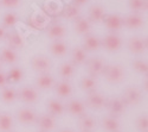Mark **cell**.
Returning a JSON list of instances; mask_svg holds the SVG:
<instances>
[{
    "label": "cell",
    "instance_id": "1",
    "mask_svg": "<svg viewBox=\"0 0 148 132\" xmlns=\"http://www.w3.org/2000/svg\"><path fill=\"white\" fill-rule=\"evenodd\" d=\"M102 76L109 85H121L127 79V70L121 63H109L106 66Z\"/></svg>",
    "mask_w": 148,
    "mask_h": 132
},
{
    "label": "cell",
    "instance_id": "2",
    "mask_svg": "<svg viewBox=\"0 0 148 132\" xmlns=\"http://www.w3.org/2000/svg\"><path fill=\"white\" fill-rule=\"evenodd\" d=\"M30 64L37 74L50 73L52 69V59L45 54H36L31 57Z\"/></svg>",
    "mask_w": 148,
    "mask_h": 132
},
{
    "label": "cell",
    "instance_id": "3",
    "mask_svg": "<svg viewBox=\"0 0 148 132\" xmlns=\"http://www.w3.org/2000/svg\"><path fill=\"white\" fill-rule=\"evenodd\" d=\"M142 91L138 86H128L123 89L121 94V99L123 100L127 107L138 106L142 100Z\"/></svg>",
    "mask_w": 148,
    "mask_h": 132
},
{
    "label": "cell",
    "instance_id": "4",
    "mask_svg": "<svg viewBox=\"0 0 148 132\" xmlns=\"http://www.w3.org/2000/svg\"><path fill=\"white\" fill-rule=\"evenodd\" d=\"M148 42L146 36H132L127 41V49L134 56H141L146 54Z\"/></svg>",
    "mask_w": 148,
    "mask_h": 132
},
{
    "label": "cell",
    "instance_id": "5",
    "mask_svg": "<svg viewBox=\"0 0 148 132\" xmlns=\"http://www.w3.org/2000/svg\"><path fill=\"white\" fill-rule=\"evenodd\" d=\"M106 102H107L106 95L101 92H97V91L87 93V97H85V99H84L85 107L92 110V111L103 110L104 106H106Z\"/></svg>",
    "mask_w": 148,
    "mask_h": 132
},
{
    "label": "cell",
    "instance_id": "6",
    "mask_svg": "<svg viewBox=\"0 0 148 132\" xmlns=\"http://www.w3.org/2000/svg\"><path fill=\"white\" fill-rule=\"evenodd\" d=\"M84 66L89 75L98 77V76H102L107 63L104 61V58L101 56H91V57H88Z\"/></svg>",
    "mask_w": 148,
    "mask_h": 132
},
{
    "label": "cell",
    "instance_id": "7",
    "mask_svg": "<svg viewBox=\"0 0 148 132\" xmlns=\"http://www.w3.org/2000/svg\"><path fill=\"white\" fill-rule=\"evenodd\" d=\"M17 94H18V100L26 105H34L39 100L38 89L30 85H25L17 89Z\"/></svg>",
    "mask_w": 148,
    "mask_h": 132
},
{
    "label": "cell",
    "instance_id": "8",
    "mask_svg": "<svg viewBox=\"0 0 148 132\" xmlns=\"http://www.w3.org/2000/svg\"><path fill=\"white\" fill-rule=\"evenodd\" d=\"M38 131L40 132H53L57 127V118L46 113L37 115V120L34 123Z\"/></svg>",
    "mask_w": 148,
    "mask_h": 132
},
{
    "label": "cell",
    "instance_id": "9",
    "mask_svg": "<svg viewBox=\"0 0 148 132\" xmlns=\"http://www.w3.org/2000/svg\"><path fill=\"white\" fill-rule=\"evenodd\" d=\"M37 115V112L31 107H21L16 112V120L23 126H30L34 125Z\"/></svg>",
    "mask_w": 148,
    "mask_h": 132
},
{
    "label": "cell",
    "instance_id": "10",
    "mask_svg": "<svg viewBox=\"0 0 148 132\" xmlns=\"http://www.w3.org/2000/svg\"><path fill=\"white\" fill-rule=\"evenodd\" d=\"M102 48L108 53H117L122 48V39L117 33L110 32L102 38Z\"/></svg>",
    "mask_w": 148,
    "mask_h": 132
},
{
    "label": "cell",
    "instance_id": "11",
    "mask_svg": "<svg viewBox=\"0 0 148 132\" xmlns=\"http://www.w3.org/2000/svg\"><path fill=\"white\" fill-rule=\"evenodd\" d=\"M104 109H107V111L110 115L119 118L120 115H122L126 112L127 106L125 105V102H123V100L121 99V97H115V98L107 99Z\"/></svg>",
    "mask_w": 148,
    "mask_h": 132
},
{
    "label": "cell",
    "instance_id": "12",
    "mask_svg": "<svg viewBox=\"0 0 148 132\" xmlns=\"http://www.w3.org/2000/svg\"><path fill=\"white\" fill-rule=\"evenodd\" d=\"M102 23L110 32H119L123 28V17L117 13H108L104 16Z\"/></svg>",
    "mask_w": 148,
    "mask_h": 132
},
{
    "label": "cell",
    "instance_id": "13",
    "mask_svg": "<svg viewBox=\"0 0 148 132\" xmlns=\"http://www.w3.org/2000/svg\"><path fill=\"white\" fill-rule=\"evenodd\" d=\"M56 83V80L53 77V75L51 73H43V74H38L34 80V85L37 89L40 91H49L52 89Z\"/></svg>",
    "mask_w": 148,
    "mask_h": 132
},
{
    "label": "cell",
    "instance_id": "14",
    "mask_svg": "<svg viewBox=\"0 0 148 132\" xmlns=\"http://www.w3.org/2000/svg\"><path fill=\"white\" fill-rule=\"evenodd\" d=\"M83 37V48L87 53H96L102 48V38L98 36L89 33Z\"/></svg>",
    "mask_w": 148,
    "mask_h": 132
},
{
    "label": "cell",
    "instance_id": "15",
    "mask_svg": "<svg viewBox=\"0 0 148 132\" xmlns=\"http://www.w3.org/2000/svg\"><path fill=\"white\" fill-rule=\"evenodd\" d=\"M53 91H55V94L57 95L58 99H68L73 93L71 82L66 81V80H60V81L56 82L53 86Z\"/></svg>",
    "mask_w": 148,
    "mask_h": 132
},
{
    "label": "cell",
    "instance_id": "16",
    "mask_svg": "<svg viewBox=\"0 0 148 132\" xmlns=\"http://www.w3.org/2000/svg\"><path fill=\"white\" fill-rule=\"evenodd\" d=\"M72 28H73L75 33H77L79 36L89 35L91 31V21L88 18L79 16L72 20Z\"/></svg>",
    "mask_w": 148,
    "mask_h": 132
},
{
    "label": "cell",
    "instance_id": "17",
    "mask_svg": "<svg viewBox=\"0 0 148 132\" xmlns=\"http://www.w3.org/2000/svg\"><path fill=\"white\" fill-rule=\"evenodd\" d=\"M78 129L79 131H85V132H94L97 129V120L96 118L91 114L84 113L81 117H78Z\"/></svg>",
    "mask_w": 148,
    "mask_h": 132
},
{
    "label": "cell",
    "instance_id": "18",
    "mask_svg": "<svg viewBox=\"0 0 148 132\" xmlns=\"http://www.w3.org/2000/svg\"><path fill=\"white\" fill-rule=\"evenodd\" d=\"M65 111H68V113L72 117H81L82 114L87 113V107L84 105L83 100L79 99H71L70 101H68V104L65 105Z\"/></svg>",
    "mask_w": 148,
    "mask_h": 132
},
{
    "label": "cell",
    "instance_id": "19",
    "mask_svg": "<svg viewBox=\"0 0 148 132\" xmlns=\"http://www.w3.org/2000/svg\"><path fill=\"white\" fill-rule=\"evenodd\" d=\"M145 25V19L141 13H129L123 18V26H126L128 30H138Z\"/></svg>",
    "mask_w": 148,
    "mask_h": 132
},
{
    "label": "cell",
    "instance_id": "20",
    "mask_svg": "<svg viewBox=\"0 0 148 132\" xmlns=\"http://www.w3.org/2000/svg\"><path fill=\"white\" fill-rule=\"evenodd\" d=\"M6 75H7L8 86H14L24 80L25 73H24V69L21 67L16 64V66H11V68L6 71Z\"/></svg>",
    "mask_w": 148,
    "mask_h": 132
},
{
    "label": "cell",
    "instance_id": "21",
    "mask_svg": "<svg viewBox=\"0 0 148 132\" xmlns=\"http://www.w3.org/2000/svg\"><path fill=\"white\" fill-rule=\"evenodd\" d=\"M70 57H71V63L77 67V66H84V63L88 59V53L84 50L83 46H75L72 48L70 51Z\"/></svg>",
    "mask_w": 148,
    "mask_h": 132
},
{
    "label": "cell",
    "instance_id": "22",
    "mask_svg": "<svg viewBox=\"0 0 148 132\" xmlns=\"http://www.w3.org/2000/svg\"><path fill=\"white\" fill-rule=\"evenodd\" d=\"M49 51L55 57H64L69 53V45L63 39L52 41L49 45Z\"/></svg>",
    "mask_w": 148,
    "mask_h": 132
},
{
    "label": "cell",
    "instance_id": "23",
    "mask_svg": "<svg viewBox=\"0 0 148 132\" xmlns=\"http://www.w3.org/2000/svg\"><path fill=\"white\" fill-rule=\"evenodd\" d=\"M0 58L4 63V66H16L18 62V53L17 50L12 49L10 46H4L1 51H0Z\"/></svg>",
    "mask_w": 148,
    "mask_h": 132
},
{
    "label": "cell",
    "instance_id": "24",
    "mask_svg": "<svg viewBox=\"0 0 148 132\" xmlns=\"http://www.w3.org/2000/svg\"><path fill=\"white\" fill-rule=\"evenodd\" d=\"M46 111L53 117H60L65 112V105L59 99H50L46 101Z\"/></svg>",
    "mask_w": 148,
    "mask_h": 132
},
{
    "label": "cell",
    "instance_id": "25",
    "mask_svg": "<svg viewBox=\"0 0 148 132\" xmlns=\"http://www.w3.org/2000/svg\"><path fill=\"white\" fill-rule=\"evenodd\" d=\"M66 28L62 24H52L51 26H49L46 30V36L51 41H58L63 39L66 36Z\"/></svg>",
    "mask_w": 148,
    "mask_h": 132
},
{
    "label": "cell",
    "instance_id": "26",
    "mask_svg": "<svg viewBox=\"0 0 148 132\" xmlns=\"http://www.w3.org/2000/svg\"><path fill=\"white\" fill-rule=\"evenodd\" d=\"M17 100H18V94H17V89L13 86H6L0 89V101L1 102L6 105H11L14 104Z\"/></svg>",
    "mask_w": 148,
    "mask_h": 132
},
{
    "label": "cell",
    "instance_id": "27",
    "mask_svg": "<svg viewBox=\"0 0 148 132\" xmlns=\"http://www.w3.org/2000/svg\"><path fill=\"white\" fill-rule=\"evenodd\" d=\"M102 129L106 132H119L120 131V122H119V118L113 117V115H104L102 117L101 122H100Z\"/></svg>",
    "mask_w": 148,
    "mask_h": 132
},
{
    "label": "cell",
    "instance_id": "28",
    "mask_svg": "<svg viewBox=\"0 0 148 132\" xmlns=\"http://www.w3.org/2000/svg\"><path fill=\"white\" fill-rule=\"evenodd\" d=\"M4 41L7 43V46L12 48V49H14V50L21 49L24 46V41L21 38V36L17 31H7Z\"/></svg>",
    "mask_w": 148,
    "mask_h": 132
},
{
    "label": "cell",
    "instance_id": "29",
    "mask_svg": "<svg viewBox=\"0 0 148 132\" xmlns=\"http://www.w3.org/2000/svg\"><path fill=\"white\" fill-rule=\"evenodd\" d=\"M106 10L102 5L95 4L92 6L89 7V12H88V19L91 23H102L104 16H106Z\"/></svg>",
    "mask_w": 148,
    "mask_h": 132
},
{
    "label": "cell",
    "instance_id": "30",
    "mask_svg": "<svg viewBox=\"0 0 148 132\" xmlns=\"http://www.w3.org/2000/svg\"><path fill=\"white\" fill-rule=\"evenodd\" d=\"M97 86H98V80L95 76L91 75H85L79 81V87L84 93H90L94 91H97Z\"/></svg>",
    "mask_w": 148,
    "mask_h": 132
},
{
    "label": "cell",
    "instance_id": "31",
    "mask_svg": "<svg viewBox=\"0 0 148 132\" xmlns=\"http://www.w3.org/2000/svg\"><path fill=\"white\" fill-rule=\"evenodd\" d=\"M14 127V118L10 112H0V132H12Z\"/></svg>",
    "mask_w": 148,
    "mask_h": 132
},
{
    "label": "cell",
    "instance_id": "32",
    "mask_svg": "<svg viewBox=\"0 0 148 132\" xmlns=\"http://www.w3.org/2000/svg\"><path fill=\"white\" fill-rule=\"evenodd\" d=\"M75 70H76V67L71 62H63L58 68V74L62 80L70 81L73 77V75H75Z\"/></svg>",
    "mask_w": 148,
    "mask_h": 132
},
{
    "label": "cell",
    "instance_id": "33",
    "mask_svg": "<svg viewBox=\"0 0 148 132\" xmlns=\"http://www.w3.org/2000/svg\"><path fill=\"white\" fill-rule=\"evenodd\" d=\"M130 67L133 70H135L142 76H147L148 74V62L146 58H134L130 63Z\"/></svg>",
    "mask_w": 148,
    "mask_h": 132
},
{
    "label": "cell",
    "instance_id": "34",
    "mask_svg": "<svg viewBox=\"0 0 148 132\" xmlns=\"http://www.w3.org/2000/svg\"><path fill=\"white\" fill-rule=\"evenodd\" d=\"M128 7L134 13H142V12H147L148 1L147 0H128Z\"/></svg>",
    "mask_w": 148,
    "mask_h": 132
},
{
    "label": "cell",
    "instance_id": "35",
    "mask_svg": "<svg viewBox=\"0 0 148 132\" xmlns=\"http://www.w3.org/2000/svg\"><path fill=\"white\" fill-rule=\"evenodd\" d=\"M18 21V16L14 13L13 11H7L6 13L3 15V19H1V25L5 29H10L13 28Z\"/></svg>",
    "mask_w": 148,
    "mask_h": 132
},
{
    "label": "cell",
    "instance_id": "36",
    "mask_svg": "<svg viewBox=\"0 0 148 132\" xmlns=\"http://www.w3.org/2000/svg\"><path fill=\"white\" fill-rule=\"evenodd\" d=\"M63 17L70 20H73L75 18L79 17V6L75 5L73 3H71L70 5H68L63 12Z\"/></svg>",
    "mask_w": 148,
    "mask_h": 132
},
{
    "label": "cell",
    "instance_id": "37",
    "mask_svg": "<svg viewBox=\"0 0 148 132\" xmlns=\"http://www.w3.org/2000/svg\"><path fill=\"white\" fill-rule=\"evenodd\" d=\"M135 127L139 132H147L148 131V117L147 113L140 114L135 120Z\"/></svg>",
    "mask_w": 148,
    "mask_h": 132
},
{
    "label": "cell",
    "instance_id": "38",
    "mask_svg": "<svg viewBox=\"0 0 148 132\" xmlns=\"http://www.w3.org/2000/svg\"><path fill=\"white\" fill-rule=\"evenodd\" d=\"M21 4H23V0H0V6L10 11L18 8Z\"/></svg>",
    "mask_w": 148,
    "mask_h": 132
},
{
    "label": "cell",
    "instance_id": "39",
    "mask_svg": "<svg viewBox=\"0 0 148 132\" xmlns=\"http://www.w3.org/2000/svg\"><path fill=\"white\" fill-rule=\"evenodd\" d=\"M8 86V82H7V75H6V71L0 69V89Z\"/></svg>",
    "mask_w": 148,
    "mask_h": 132
},
{
    "label": "cell",
    "instance_id": "40",
    "mask_svg": "<svg viewBox=\"0 0 148 132\" xmlns=\"http://www.w3.org/2000/svg\"><path fill=\"white\" fill-rule=\"evenodd\" d=\"M141 91H142V93H145V94L148 93V77H147V76H143V79H142Z\"/></svg>",
    "mask_w": 148,
    "mask_h": 132
},
{
    "label": "cell",
    "instance_id": "41",
    "mask_svg": "<svg viewBox=\"0 0 148 132\" xmlns=\"http://www.w3.org/2000/svg\"><path fill=\"white\" fill-rule=\"evenodd\" d=\"M7 29H5L1 24H0V41H4L5 39V36H6Z\"/></svg>",
    "mask_w": 148,
    "mask_h": 132
},
{
    "label": "cell",
    "instance_id": "42",
    "mask_svg": "<svg viewBox=\"0 0 148 132\" xmlns=\"http://www.w3.org/2000/svg\"><path fill=\"white\" fill-rule=\"evenodd\" d=\"M72 3L75 4V5H77V6H82V5H84V4H87L88 3V0H72Z\"/></svg>",
    "mask_w": 148,
    "mask_h": 132
},
{
    "label": "cell",
    "instance_id": "43",
    "mask_svg": "<svg viewBox=\"0 0 148 132\" xmlns=\"http://www.w3.org/2000/svg\"><path fill=\"white\" fill-rule=\"evenodd\" d=\"M58 132H75V131L71 130V129H62V130H59Z\"/></svg>",
    "mask_w": 148,
    "mask_h": 132
},
{
    "label": "cell",
    "instance_id": "44",
    "mask_svg": "<svg viewBox=\"0 0 148 132\" xmlns=\"http://www.w3.org/2000/svg\"><path fill=\"white\" fill-rule=\"evenodd\" d=\"M3 67H4V63L1 61V58H0V69H3Z\"/></svg>",
    "mask_w": 148,
    "mask_h": 132
},
{
    "label": "cell",
    "instance_id": "45",
    "mask_svg": "<svg viewBox=\"0 0 148 132\" xmlns=\"http://www.w3.org/2000/svg\"><path fill=\"white\" fill-rule=\"evenodd\" d=\"M78 132H85V131H78Z\"/></svg>",
    "mask_w": 148,
    "mask_h": 132
},
{
    "label": "cell",
    "instance_id": "46",
    "mask_svg": "<svg viewBox=\"0 0 148 132\" xmlns=\"http://www.w3.org/2000/svg\"><path fill=\"white\" fill-rule=\"evenodd\" d=\"M38 132H40V131H38Z\"/></svg>",
    "mask_w": 148,
    "mask_h": 132
}]
</instances>
